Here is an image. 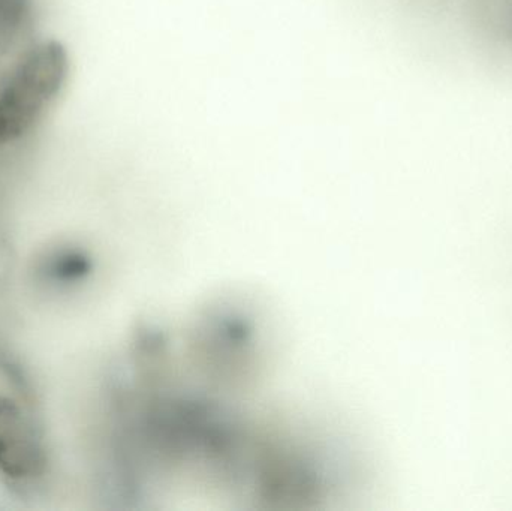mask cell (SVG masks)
I'll return each instance as SVG.
<instances>
[{
    "label": "cell",
    "instance_id": "cell-1",
    "mask_svg": "<svg viewBox=\"0 0 512 511\" xmlns=\"http://www.w3.org/2000/svg\"><path fill=\"white\" fill-rule=\"evenodd\" d=\"M69 57L56 39L29 48L0 86V146L17 143L36 125L68 78Z\"/></svg>",
    "mask_w": 512,
    "mask_h": 511
},
{
    "label": "cell",
    "instance_id": "cell-3",
    "mask_svg": "<svg viewBox=\"0 0 512 511\" xmlns=\"http://www.w3.org/2000/svg\"><path fill=\"white\" fill-rule=\"evenodd\" d=\"M86 255L77 249L60 248L50 252L39 266V275L48 284L65 287L83 279L89 272Z\"/></svg>",
    "mask_w": 512,
    "mask_h": 511
},
{
    "label": "cell",
    "instance_id": "cell-2",
    "mask_svg": "<svg viewBox=\"0 0 512 511\" xmlns=\"http://www.w3.org/2000/svg\"><path fill=\"white\" fill-rule=\"evenodd\" d=\"M41 441L26 414L15 402L0 398V470L14 479L39 473Z\"/></svg>",
    "mask_w": 512,
    "mask_h": 511
}]
</instances>
